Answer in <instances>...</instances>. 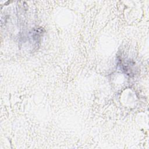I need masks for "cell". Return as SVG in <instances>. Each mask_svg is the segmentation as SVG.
<instances>
[{"label": "cell", "instance_id": "6da1fadb", "mask_svg": "<svg viewBox=\"0 0 149 149\" xmlns=\"http://www.w3.org/2000/svg\"><path fill=\"white\" fill-rule=\"evenodd\" d=\"M120 69L129 76H134L136 73L137 68L134 62L130 59H120L119 60Z\"/></svg>", "mask_w": 149, "mask_h": 149}]
</instances>
